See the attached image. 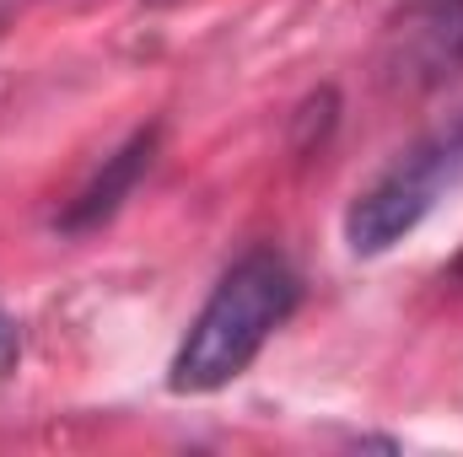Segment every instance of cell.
Segmentation results:
<instances>
[{"label":"cell","mask_w":463,"mask_h":457,"mask_svg":"<svg viewBox=\"0 0 463 457\" xmlns=\"http://www.w3.org/2000/svg\"><path fill=\"white\" fill-rule=\"evenodd\" d=\"M297 275L280 253L253 247L222 275V285L211 291V302L200 307L189 340L173 355V393H216L232 377H242L253 366V355L264 340L297 312Z\"/></svg>","instance_id":"1"},{"label":"cell","mask_w":463,"mask_h":457,"mask_svg":"<svg viewBox=\"0 0 463 457\" xmlns=\"http://www.w3.org/2000/svg\"><path fill=\"white\" fill-rule=\"evenodd\" d=\"M383 70L393 87L437 92L448 81H463V0H404Z\"/></svg>","instance_id":"3"},{"label":"cell","mask_w":463,"mask_h":457,"mask_svg":"<svg viewBox=\"0 0 463 457\" xmlns=\"http://www.w3.org/2000/svg\"><path fill=\"white\" fill-rule=\"evenodd\" d=\"M16 355H22V344H16V323H11V318L0 312V377H5L11 366H16Z\"/></svg>","instance_id":"5"},{"label":"cell","mask_w":463,"mask_h":457,"mask_svg":"<svg viewBox=\"0 0 463 457\" xmlns=\"http://www.w3.org/2000/svg\"><path fill=\"white\" fill-rule=\"evenodd\" d=\"M151 156H156V124H146V129H135L124 145H118L114 156H103V167L87 178V189L60 210V221L54 227L65 231V237H81V231L103 227V221H114L118 205L135 194V183L146 178V167H151Z\"/></svg>","instance_id":"4"},{"label":"cell","mask_w":463,"mask_h":457,"mask_svg":"<svg viewBox=\"0 0 463 457\" xmlns=\"http://www.w3.org/2000/svg\"><path fill=\"white\" fill-rule=\"evenodd\" d=\"M463 183V114L410 145L393 167H383L345 210V247L355 258H383L420 227L437 200Z\"/></svg>","instance_id":"2"}]
</instances>
